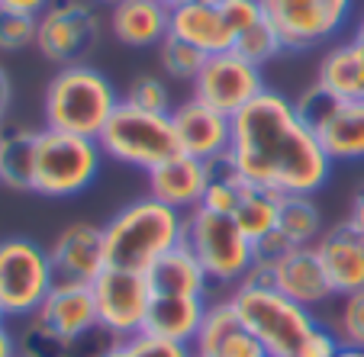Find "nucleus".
I'll return each instance as SVG.
<instances>
[{
  "instance_id": "f257e3e1",
  "label": "nucleus",
  "mask_w": 364,
  "mask_h": 357,
  "mask_svg": "<svg viewBox=\"0 0 364 357\" xmlns=\"http://www.w3.org/2000/svg\"><path fill=\"white\" fill-rule=\"evenodd\" d=\"M232 158L242 177L277 197H316L332 177V161L309 132L294 100L264 90L232 116Z\"/></svg>"
},
{
  "instance_id": "f03ea898",
  "label": "nucleus",
  "mask_w": 364,
  "mask_h": 357,
  "mask_svg": "<svg viewBox=\"0 0 364 357\" xmlns=\"http://www.w3.org/2000/svg\"><path fill=\"white\" fill-rule=\"evenodd\" d=\"M119 104L123 94L103 71H97L94 65H68L48 77L42 97V119L46 129L97 138Z\"/></svg>"
},
{
  "instance_id": "7ed1b4c3",
  "label": "nucleus",
  "mask_w": 364,
  "mask_h": 357,
  "mask_svg": "<svg viewBox=\"0 0 364 357\" xmlns=\"http://www.w3.org/2000/svg\"><path fill=\"white\" fill-rule=\"evenodd\" d=\"M184 226H187L184 213L165 207V203H159L155 197L145 193V197L126 203L103 226L107 261H110V268L142 270L145 274L161 254L184 245Z\"/></svg>"
},
{
  "instance_id": "20e7f679",
  "label": "nucleus",
  "mask_w": 364,
  "mask_h": 357,
  "mask_svg": "<svg viewBox=\"0 0 364 357\" xmlns=\"http://www.w3.org/2000/svg\"><path fill=\"white\" fill-rule=\"evenodd\" d=\"M226 300L232 302L242 329L258 338L271 357H294L319 325L313 309L294 302L268 283L252 280V277L235 283L226 293Z\"/></svg>"
},
{
  "instance_id": "39448f33",
  "label": "nucleus",
  "mask_w": 364,
  "mask_h": 357,
  "mask_svg": "<svg viewBox=\"0 0 364 357\" xmlns=\"http://www.w3.org/2000/svg\"><path fill=\"white\" fill-rule=\"evenodd\" d=\"M103 148L97 138L71 136V132L46 129L36 136L33 193L46 199H71L94 187L103 167Z\"/></svg>"
},
{
  "instance_id": "423d86ee",
  "label": "nucleus",
  "mask_w": 364,
  "mask_h": 357,
  "mask_svg": "<svg viewBox=\"0 0 364 357\" xmlns=\"http://www.w3.org/2000/svg\"><path fill=\"white\" fill-rule=\"evenodd\" d=\"M184 245L197 254L210 283L220 290H232L255 268V241L242 232L232 216L213 213L206 207L187 213Z\"/></svg>"
},
{
  "instance_id": "0eeeda50",
  "label": "nucleus",
  "mask_w": 364,
  "mask_h": 357,
  "mask_svg": "<svg viewBox=\"0 0 364 357\" xmlns=\"http://www.w3.org/2000/svg\"><path fill=\"white\" fill-rule=\"evenodd\" d=\"M355 7L358 0H262L264 20L290 55L336 45L355 26Z\"/></svg>"
},
{
  "instance_id": "6e6552de",
  "label": "nucleus",
  "mask_w": 364,
  "mask_h": 357,
  "mask_svg": "<svg viewBox=\"0 0 364 357\" xmlns=\"http://www.w3.org/2000/svg\"><path fill=\"white\" fill-rule=\"evenodd\" d=\"M97 142H100L103 155L110 161H119V165L136 167V171L145 174L181 151L171 113H149L129 104L117 106V113L103 126Z\"/></svg>"
},
{
  "instance_id": "1a4fd4ad",
  "label": "nucleus",
  "mask_w": 364,
  "mask_h": 357,
  "mask_svg": "<svg viewBox=\"0 0 364 357\" xmlns=\"http://www.w3.org/2000/svg\"><path fill=\"white\" fill-rule=\"evenodd\" d=\"M103 35V13L97 0H48L36 16V48L48 65H87Z\"/></svg>"
},
{
  "instance_id": "9d476101",
  "label": "nucleus",
  "mask_w": 364,
  "mask_h": 357,
  "mask_svg": "<svg viewBox=\"0 0 364 357\" xmlns=\"http://www.w3.org/2000/svg\"><path fill=\"white\" fill-rule=\"evenodd\" d=\"M55 287L48 248L26 235L0 238V309L7 319H33Z\"/></svg>"
},
{
  "instance_id": "9b49d317",
  "label": "nucleus",
  "mask_w": 364,
  "mask_h": 357,
  "mask_svg": "<svg viewBox=\"0 0 364 357\" xmlns=\"http://www.w3.org/2000/svg\"><path fill=\"white\" fill-rule=\"evenodd\" d=\"M294 106L332 165L364 161V100H342L313 81L296 94Z\"/></svg>"
},
{
  "instance_id": "f8f14e48",
  "label": "nucleus",
  "mask_w": 364,
  "mask_h": 357,
  "mask_svg": "<svg viewBox=\"0 0 364 357\" xmlns=\"http://www.w3.org/2000/svg\"><path fill=\"white\" fill-rule=\"evenodd\" d=\"M94 302H97V322L107 338H129L145 331L151 309V283L142 270H123L107 268L94 283Z\"/></svg>"
},
{
  "instance_id": "ddd939ff",
  "label": "nucleus",
  "mask_w": 364,
  "mask_h": 357,
  "mask_svg": "<svg viewBox=\"0 0 364 357\" xmlns=\"http://www.w3.org/2000/svg\"><path fill=\"white\" fill-rule=\"evenodd\" d=\"M268 90L264 75L258 65L242 58L239 52H220V55H206L197 81L191 84V97L203 100L206 106L226 113L229 119L239 116L252 100Z\"/></svg>"
},
{
  "instance_id": "4468645a",
  "label": "nucleus",
  "mask_w": 364,
  "mask_h": 357,
  "mask_svg": "<svg viewBox=\"0 0 364 357\" xmlns=\"http://www.w3.org/2000/svg\"><path fill=\"white\" fill-rule=\"evenodd\" d=\"M248 277L281 290L284 296H290L294 302H300L313 312L336 300V290L326 277L316 248H290V251L277 254L271 261H255Z\"/></svg>"
},
{
  "instance_id": "2eb2a0df",
  "label": "nucleus",
  "mask_w": 364,
  "mask_h": 357,
  "mask_svg": "<svg viewBox=\"0 0 364 357\" xmlns=\"http://www.w3.org/2000/svg\"><path fill=\"white\" fill-rule=\"evenodd\" d=\"M48 258H52V268H55V280L94 283L103 270L110 268L103 226H94V222L65 226L48 245Z\"/></svg>"
},
{
  "instance_id": "dca6fc26",
  "label": "nucleus",
  "mask_w": 364,
  "mask_h": 357,
  "mask_svg": "<svg viewBox=\"0 0 364 357\" xmlns=\"http://www.w3.org/2000/svg\"><path fill=\"white\" fill-rule=\"evenodd\" d=\"M29 322H36L42 331L62 338V341H81V338L100 331L90 283L55 280L52 293L46 296V302L36 309V316Z\"/></svg>"
},
{
  "instance_id": "f3484780",
  "label": "nucleus",
  "mask_w": 364,
  "mask_h": 357,
  "mask_svg": "<svg viewBox=\"0 0 364 357\" xmlns=\"http://www.w3.org/2000/svg\"><path fill=\"white\" fill-rule=\"evenodd\" d=\"M178 148L200 161H210L216 155H226L232 148V119L226 113L206 106L197 97H187L171 110Z\"/></svg>"
},
{
  "instance_id": "a211bd4d",
  "label": "nucleus",
  "mask_w": 364,
  "mask_h": 357,
  "mask_svg": "<svg viewBox=\"0 0 364 357\" xmlns=\"http://www.w3.org/2000/svg\"><path fill=\"white\" fill-rule=\"evenodd\" d=\"M149 197H155L159 203L178 209V213H193L197 207H203L206 197V165L193 155H171L161 165H155L149 174Z\"/></svg>"
},
{
  "instance_id": "6ab92c4d",
  "label": "nucleus",
  "mask_w": 364,
  "mask_h": 357,
  "mask_svg": "<svg viewBox=\"0 0 364 357\" xmlns=\"http://www.w3.org/2000/svg\"><path fill=\"white\" fill-rule=\"evenodd\" d=\"M313 248L323 261L336 296L364 290V235H358L348 222H338V226H326V232Z\"/></svg>"
},
{
  "instance_id": "aec40b11",
  "label": "nucleus",
  "mask_w": 364,
  "mask_h": 357,
  "mask_svg": "<svg viewBox=\"0 0 364 357\" xmlns=\"http://www.w3.org/2000/svg\"><path fill=\"white\" fill-rule=\"evenodd\" d=\"M107 29L126 48H159L171 33V7L161 0H119L110 7Z\"/></svg>"
},
{
  "instance_id": "412c9836",
  "label": "nucleus",
  "mask_w": 364,
  "mask_h": 357,
  "mask_svg": "<svg viewBox=\"0 0 364 357\" xmlns=\"http://www.w3.org/2000/svg\"><path fill=\"white\" fill-rule=\"evenodd\" d=\"M171 35L191 42L203 55L232 52V42H235L223 10L206 7V4H193V0H184L178 7H171Z\"/></svg>"
},
{
  "instance_id": "4be33fe9",
  "label": "nucleus",
  "mask_w": 364,
  "mask_h": 357,
  "mask_svg": "<svg viewBox=\"0 0 364 357\" xmlns=\"http://www.w3.org/2000/svg\"><path fill=\"white\" fill-rule=\"evenodd\" d=\"M155 296H206L213 300V283L206 277L203 264L187 245L171 248L145 270Z\"/></svg>"
},
{
  "instance_id": "5701e85b",
  "label": "nucleus",
  "mask_w": 364,
  "mask_h": 357,
  "mask_svg": "<svg viewBox=\"0 0 364 357\" xmlns=\"http://www.w3.org/2000/svg\"><path fill=\"white\" fill-rule=\"evenodd\" d=\"M206 306H210L206 296H155L145 331L165 338V341L187 344L191 348L200 325H203Z\"/></svg>"
},
{
  "instance_id": "b1692460",
  "label": "nucleus",
  "mask_w": 364,
  "mask_h": 357,
  "mask_svg": "<svg viewBox=\"0 0 364 357\" xmlns=\"http://www.w3.org/2000/svg\"><path fill=\"white\" fill-rule=\"evenodd\" d=\"M316 84L342 100H364V45L338 39L326 48V55L316 65Z\"/></svg>"
},
{
  "instance_id": "393cba45",
  "label": "nucleus",
  "mask_w": 364,
  "mask_h": 357,
  "mask_svg": "<svg viewBox=\"0 0 364 357\" xmlns=\"http://www.w3.org/2000/svg\"><path fill=\"white\" fill-rule=\"evenodd\" d=\"M36 136L29 126H4L0 129V187L16 193H33Z\"/></svg>"
},
{
  "instance_id": "a878e982",
  "label": "nucleus",
  "mask_w": 364,
  "mask_h": 357,
  "mask_svg": "<svg viewBox=\"0 0 364 357\" xmlns=\"http://www.w3.org/2000/svg\"><path fill=\"white\" fill-rule=\"evenodd\" d=\"M326 232V216L316 197H281L274 235L287 248H313Z\"/></svg>"
},
{
  "instance_id": "bb28decb",
  "label": "nucleus",
  "mask_w": 364,
  "mask_h": 357,
  "mask_svg": "<svg viewBox=\"0 0 364 357\" xmlns=\"http://www.w3.org/2000/svg\"><path fill=\"white\" fill-rule=\"evenodd\" d=\"M277 213H281V197L264 190V187L248 184L242 199L232 209V219L239 222L242 232L258 245V241H264L277 229Z\"/></svg>"
},
{
  "instance_id": "cd10ccee",
  "label": "nucleus",
  "mask_w": 364,
  "mask_h": 357,
  "mask_svg": "<svg viewBox=\"0 0 364 357\" xmlns=\"http://www.w3.org/2000/svg\"><path fill=\"white\" fill-rule=\"evenodd\" d=\"M242 329L239 316H235L232 302L226 296H213L210 306H206V316H203V325H200L197 338H193L191 351L193 357H220L223 344Z\"/></svg>"
},
{
  "instance_id": "c85d7f7f",
  "label": "nucleus",
  "mask_w": 364,
  "mask_h": 357,
  "mask_svg": "<svg viewBox=\"0 0 364 357\" xmlns=\"http://www.w3.org/2000/svg\"><path fill=\"white\" fill-rule=\"evenodd\" d=\"M155 52H159V68L168 81L193 84L200 75V68H203V62H206V55L200 48H193L191 42L178 39V35H171V33H168V39L161 42Z\"/></svg>"
},
{
  "instance_id": "c756f323",
  "label": "nucleus",
  "mask_w": 364,
  "mask_h": 357,
  "mask_svg": "<svg viewBox=\"0 0 364 357\" xmlns=\"http://www.w3.org/2000/svg\"><path fill=\"white\" fill-rule=\"evenodd\" d=\"M100 357H193V351L187 344L165 341L151 331H139V335L110 341L100 351Z\"/></svg>"
},
{
  "instance_id": "7c9ffc66",
  "label": "nucleus",
  "mask_w": 364,
  "mask_h": 357,
  "mask_svg": "<svg viewBox=\"0 0 364 357\" xmlns=\"http://www.w3.org/2000/svg\"><path fill=\"white\" fill-rule=\"evenodd\" d=\"M123 104L149 110V113H171L178 106L171 94V84L161 75H136L123 94Z\"/></svg>"
},
{
  "instance_id": "2f4dec72",
  "label": "nucleus",
  "mask_w": 364,
  "mask_h": 357,
  "mask_svg": "<svg viewBox=\"0 0 364 357\" xmlns=\"http://www.w3.org/2000/svg\"><path fill=\"white\" fill-rule=\"evenodd\" d=\"M332 331L342 341V348H361L364 351V290L348 296H338V309L332 316Z\"/></svg>"
},
{
  "instance_id": "473e14b6",
  "label": "nucleus",
  "mask_w": 364,
  "mask_h": 357,
  "mask_svg": "<svg viewBox=\"0 0 364 357\" xmlns=\"http://www.w3.org/2000/svg\"><path fill=\"white\" fill-rule=\"evenodd\" d=\"M232 52H239L242 58H248L252 65H258V68H264L268 62H274L277 55L284 52L281 39H277V33L271 29V23H258V26L245 29L242 35H235L232 42Z\"/></svg>"
},
{
  "instance_id": "72a5a7b5",
  "label": "nucleus",
  "mask_w": 364,
  "mask_h": 357,
  "mask_svg": "<svg viewBox=\"0 0 364 357\" xmlns=\"http://www.w3.org/2000/svg\"><path fill=\"white\" fill-rule=\"evenodd\" d=\"M36 48V16L0 7V52Z\"/></svg>"
},
{
  "instance_id": "f704fd0d",
  "label": "nucleus",
  "mask_w": 364,
  "mask_h": 357,
  "mask_svg": "<svg viewBox=\"0 0 364 357\" xmlns=\"http://www.w3.org/2000/svg\"><path fill=\"white\" fill-rule=\"evenodd\" d=\"M223 16H226L229 29H232V35H242L245 29L258 26V23H264V10H262V0H226L223 4Z\"/></svg>"
},
{
  "instance_id": "c9c22d12",
  "label": "nucleus",
  "mask_w": 364,
  "mask_h": 357,
  "mask_svg": "<svg viewBox=\"0 0 364 357\" xmlns=\"http://www.w3.org/2000/svg\"><path fill=\"white\" fill-rule=\"evenodd\" d=\"M338 351H342V341L336 338V331H332L329 325L319 322L316 331L300 344V351H296L294 357H336Z\"/></svg>"
},
{
  "instance_id": "e433bc0d",
  "label": "nucleus",
  "mask_w": 364,
  "mask_h": 357,
  "mask_svg": "<svg viewBox=\"0 0 364 357\" xmlns=\"http://www.w3.org/2000/svg\"><path fill=\"white\" fill-rule=\"evenodd\" d=\"M220 357H271V354L264 351V344L258 341V338L248 335L245 329H239L226 344H223Z\"/></svg>"
},
{
  "instance_id": "4c0bfd02",
  "label": "nucleus",
  "mask_w": 364,
  "mask_h": 357,
  "mask_svg": "<svg viewBox=\"0 0 364 357\" xmlns=\"http://www.w3.org/2000/svg\"><path fill=\"white\" fill-rule=\"evenodd\" d=\"M14 97H16L14 77H10V71L0 65V129L7 126V116H10V110H14Z\"/></svg>"
},
{
  "instance_id": "58836bf2",
  "label": "nucleus",
  "mask_w": 364,
  "mask_h": 357,
  "mask_svg": "<svg viewBox=\"0 0 364 357\" xmlns=\"http://www.w3.org/2000/svg\"><path fill=\"white\" fill-rule=\"evenodd\" d=\"M345 222H348L358 235H364V184L358 187L355 197H351V209H348V219Z\"/></svg>"
},
{
  "instance_id": "ea45409f",
  "label": "nucleus",
  "mask_w": 364,
  "mask_h": 357,
  "mask_svg": "<svg viewBox=\"0 0 364 357\" xmlns=\"http://www.w3.org/2000/svg\"><path fill=\"white\" fill-rule=\"evenodd\" d=\"M0 7L20 10V13H29V16H39L42 10L48 7V0H0Z\"/></svg>"
},
{
  "instance_id": "a19ab883",
  "label": "nucleus",
  "mask_w": 364,
  "mask_h": 357,
  "mask_svg": "<svg viewBox=\"0 0 364 357\" xmlns=\"http://www.w3.org/2000/svg\"><path fill=\"white\" fill-rule=\"evenodd\" d=\"M16 354H20L16 335L7 329V325H0V357H16Z\"/></svg>"
},
{
  "instance_id": "79ce46f5",
  "label": "nucleus",
  "mask_w": 364,
  "mask_h": 357,
  "mask_svg": "<svg viewBox=\"0 0 364 357\" xmlns=\"http://www.w3.org/2000/svg\"><path fill=\"white\" fill-rule=\"evenodd\" d=\"M351 39L364 45V10H361V16H355V26H351Z\"/></svg>"
},
{
  "instance_id": "37998d69",
  "label": "nucleus",
  "mask_w": 364,
  "mask_h": 357,
  "mask_svg": "<svg viewBox=\"0 0 364 357\" xmlns=\"http://www.w3.org/2000/svg\"><path fill=\"white\" fill-rule=\"evenodd\" d=\"M336 357H364V351L361 348H342Z\"/></svg>"
},
{
  "instance_id": "c03bdc74",
  "label": "nucleus",
  "mask_w": 364,
  "mask_h": 357,
  "mask_svg": "<svg viewBox=\"0 0 364 357\" xmlns=\"http://www.w3.org/2000/svg\"><path fill=\"white\" fill-rule=\"evenodd\" d=\"M193 4H206V7H223L226 0H193Z\"/></svg>"
},
{
  "instance_id": "a18cd8bd",
  "label": "nucleus",
  "mask_w": 364,
  "mask_h": 357,
  "mask_svg": "<svg viewBox=\"0 0 364 357\" xmlns=\"http://www.w3.org/2000/svg\"><path fill=\"white\" fill-rule=\"evenodd\" d=\"M165 7H178V4H184V0H161Z\"/></svg>"
},
{
  "instance_id": "49530a36",
  "label": "nucleus",
  "mask_w": 364,
  "mask_h": 357,
  "mask_svg": "<svg viewBox=\"0 0 364 357\" xmlns=\"http://www.w3.org/2000/svg\"><path fill=\"white\" fill-rule=\"evenodd\" d=\"M97 4H107V7H113V4H119V0H97Z\"/></svg>"
},
{
  "instance_id": "de8ad7c7",
  "label": "nucleus",
  "mask_w": 364,
  "mask_h": 357,
  "mask_svg": "<svg viewBox=\"0 0 364 357\" xmlns=\"http://www.w3.org/2000/svg\"><path fill=\"white\" fill-rule=\"evenodd\" d=\"M4 322H7V316H4V309H0V325H4Z\"/></svg>"
},
{
  "instance_id": "09e8293b",
  "label": "nucleus",
  "mask_w": 364,
  "mask_h": 357,
  "mask_svg": "<svg viewBox=\"0 0 364 357\" xmlns=\"http://www.w3.org/2000/svg\"><path fill=\"white\" fill-rule=\"evenodd\" d=\"M16 357H20V354H16Z\"/></svg>"
}]
</instances>
